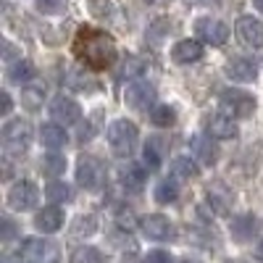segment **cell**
<instances>
[{
  "mask_svg": "<svg viewBox=\"0 0 263 263\" xmlns=\"http://www.w3.org/2000/svg\"><path fill=\"white\" fill-rule=\"evenodd\" d=\"M74 53L84 66L100 71V69H108V66L116 61V42L103 29L82 27L74 37Z\"/></svg>",
  "mask_w": 263,
  "mask_h": 263,
  "instance_id": "1",
  "label": "cell"
},
{
  "mask_svg": "<svg viewBox=\"0 0 263 263\" xmlns=\"http://www.w3.org/2000/svg\"><path fill=\"white\" fill-rule=\"evenodd\" d=\"M108 145H111L114 156L126 158L137 145V126L132 121H126V119L111 121V126H108Z\"/></svg>",
  "mask_w": 263,
  "mask_h": 263,
  "instance_id": "2",
  "label": "cell"
},
{
  "mask_svg": "<svg viewBox=\"0 0 263 263\" xmlns=\"http://www.w3.org/2000/svg\"><path fill=\"white\" fill-rule=\"evenodd\" d=\"M32 142V124L24 121V119H13L3 126V147L8 156H21L27 153Z\"/></svg>",
  "mask_w": 263,
  "mask_h": 263,
  "instance_id": "3",
  "label": "cell"
},
{
  "mask_svg": "<svg viewBox=\"0 0 263 263\" xmlns=\"http://www.w3.org/2000/svg\"><path fill=\"white\" fill-rule=\"evenodd\" d=\"M218 108L229 119H248L255 111V98L242 90H224L218 95Z\"/></svg>",
  "mask_w": 263,
  "mask_h": 263,
  "instance_id": "4",
  "label": "cell"
},
{
  "mask_svg": "<svg viewBox=\"0 0 263 263\" xmlns=\"http://www.w3.org/2000/svg\"><path fill=\"white\" fill-rule=\"evenodd\" d=\"M195 37H200V42H205V45H224V42L229 40V27L224 24V21L218 18H211V16H203L195 21Z\"/></svg>",
  "mask_w": 263,
  "mask_h": 263,
  "instance_id": "5",
  "label": "cell"
},
{
  "mask_svg": "<svg viewBox=\"0 0 263 263\" xmlns=\"http://www.w3.org/2000/svg\"><path fill=\"white\" fill-rule=\"evenodd\" d=\"M126 105L135 111H153L156 108V87L145 79H137L126 87Z\"/></svg>",
  "mask_w": 263,
  "mask_h": 263,
  "instance_id": "6",
  "label": "cell"
},
{
  "mask_svg": "<svg viewBox=\"0 0 263 263\" xmlns=\"http://www.w3.org/2000/svg\"><path fill=\"white\" fill-rule=\"evenodd\" d=\"M37 200H40V190H37L29 179L16 182V184L11 187V192H8V205H11L13 211H32V208L37 205Z\"/></svg>",
  "mask_w": 263,
  "mask_h": 263,
  "instance_id": "7",
  "label": "cell"
},
{
  "mask_svg": "<svg viewBox=\"0 0 263 263\" xmlns=\"http://www.w3.org/2000/svg\"><path fill=\"white\" fill-rule=\"evenodd\" d=\"M237 40L242 42L245 48H263V21L260 18H253V16H239L237 18Z\"/></svg>",
  "mask_w": 263,
  "mask_h": 263,
  "instance_id": "8",
  "label": "cell"
},
{
  "mask_svg": "<svg viewBox=\"0 0 263 263\" xmlns=\"http://www.w3.org/2000/svg\"><path fill=\"white\" fill-rule=\"evenodd\" d=\"M77 182L84 190H95L103 182V163L95 156H79L77 161Z\"/></svg>",
  "mask_w": 263,
  "mask_h": 263,
  "instance_id": "9",
  "label": "cell"
},
{
  "mask_svg": "<svg viewBox=\"0 0 263 263\" xmlns=\"http://www.w3.org/2000/svg\"><path fill=\"white\" fill-rule=\"evenodd\" d=\"M50 116H53V121L61 124V126H71V124H79V119H82V108H79L77 100L58 95V98L50 103Z\"/></svg>",
  "mask_w": 263,
  "mask_h": 263,
  "instance_id": "10",
  "label": "cell"
},
{
  "mask_svg": "<svg viewBox=\"0 0 263 263\" xmlns=\"http://www.w3.org/2000/svg\"><path fill=\"white\" fill-rule=\"evenodd\" d=\"M205 197H208V205L213 213L218 216H227L232 211V203H234V192L224 184V182H211L208 190H205Z\"/></svg>",
  "mask_w": 263,
  "mask_h": 263,
  "instance_id": "11",
  "label": "cell"
},
{
  "mask_svg": "<svg viewBox=\"0 0 263 263\" xmlns=\"http://www.w3.org/2000/svg\"><path fill=\"white\" fill-rule=\"evenodd\" d=\"M140 227H142V234L147 239H156V242H163V239H171L174 237V224L168 221L166 216H161V213L145 216L142 221H140Z\"/></svg>",
  "mask_w": 263,
  "mask_h": 263,
  "instance_id": "12",
  "label": "cell"
},
{
  "mask_svg": "<svg viewBox=\"0 0 263 263\" xmlns=\"http://www.w3.org/2000/svg\"><path fill=\"white\" fill-rule=\"evenodd\" d=\"M224 71L232 82H253L258 77V66L253 58H242V55H237L232 61H227L224 66Z\"/></svg>",
  "mask_w": 263,
  "mask_h": 263,
  "instance_id": "13",
  "label": "cell"
},
{
  "mask_svg": "<svg viewBox=\"0 0 263 263\" xmlns=\"http://www.w3.org/2000/svg\"><path fill=\"white\" fill-rule=\"evenodd\" d=\"M174 63H197L203 58V42L200 40H182L171 48Z\"/></svg>",
  "mask_w": 263,
  "mask_h": 263,
  "instance_id": "14",
  "label": "cell"
},
{
  "mask_svg": "<svg viewBox=\"0 0 263 263\" xmlns=\"http://www.w3.org/2000/svg\"><path fill=\"white\" fill-rule=\"evenodd\" d=\"M205 129H208V137H213V140H234V137H237V124H234V119H229V116H224V114L211 116L208 124H205Z\"/></svg>",
  "mask_w": 263,
  "mask_h": 263,
  "instance_id": "15",
  "label": "cell"
},
{
  "mask_svg": "<svg viewBox=\"0 0 263 263\" xmlns=\"http://www.w3.org/2000/svg\"><path fill=\"white\" fill-rule=\"evenodd\" d=\"M258 229H260V218H258V216H253V213L234 216V218H232V227H229L232 237H234V239H239V242H245V239H250Z\"/></svg>",
  "mask_w": 263,
  "mask_h": 263,
  "instance_id": "16",
  "label": "cell"
},
{
  "mask_svg": "<svg viewBox=\"0 0 263 263\" xmlns=\"http://www.w3.org/2000/svg\"><path fill=\"white\" fill-rule=\"evenodd\" d=\"M34 227L40 232H45V234H53L63 227V211L58 205H48V208H42L37 216H34Z\"/></svg>",
  "mask_w": 263,
  "mask_h": 263,
  "instance_id": "17",
  "label": "cell"
},
{
  "mask_svg": "<svg viewBox=\"0 0 263 263\" xmlns=\"http://www.w3.org/2000/svg\"><path fill=\"white\" fill-rule=\"evenodd\" d=\"M190 147H192V153H195V158L200 161V163H205V166H213L216 158H218V150H216V145L211 142V137L195 135V137H190Z\"/></svg>",
  "mask_w": 263,
  "mask_h": 263,
  "instance_id": "18",
  "label": "cell"
},
{
  "mask_svg": "<svg viewBox=\"0 0 263 263\" xmlns=\"http://www.w3.org/2000/svg\"><path fill=\"white\" fill-rule=\"evenodd\" d=\"M145 179H147L145 166H140V163H126V166H121V184H124L126 192H140L142 184H145Z\"/></svg>",
  "mask_w": 263,
  "mask_h": 263,
  "instance_id": "19",
  "label": "cell"
},
{
  "mask_svg": "<svg viewBox=\"0 0 263 263\" xmlns=\"http://www.w3.org/2000/svg\"><path fill=\"white\" fill-rule=\"evenodd\" d=\"M163 153H166V142L161 137H150L145 142V150H142V158L147 163L150 171H158L161 163H163Z\"/></svg>",
  "mask_w": 263,
  "mask_h": 263,
  "instance_id": "20",
  "label": "cell"
},
{
  "mask_svg": "<svg viewBox=\"0 0 263 263\" xmlns=\"http://www.w3.org/2000/svg\"><path fill=\"white\" fill-rule=\"evenodd\" d=\"M142 74H145V61L137 58V55H124L121 63H119V69H116V77H119L121 82H126V79H140Z\"/></svg>",
  "mask_w": 263,
  "mask_h": 263,
  "instance_id": "21",
  "label": "cell"
},
{
  "mask_svg": "<svg viewBox=\"0 0 263 263\" xmlns=\"http://www.w3.org/2000/svg\"><path fill=\"white\" fill-rule=\"evenodd\" d=\"M40 140H42V145H45L48 150H58V147H63L66 142H69V137H66V132H63L61 124H45L40 129Z\"/></svg>",
  "mask_w": 263,
  "mask_h": 263,
  "instance_id": "22",
  "label": "cell"
},
{
  "mask_svg": "<svg viewBox=\"0 0 263 263\" xmlns=\"http://www.w3.org/2000/svg\"><path fill=\"white\" fill-rule=\"evenodd\" d=\"M8 79L16 82V84H27L34 79V66L27 61V58H18L11 69H8Z\"/></svg>",
  "mask_w": 263,
  "mask_h": 263,
  "instance_id": "23",
  "label": "cell"
},
{
  "mask_svg": "<svg viewBox=\"0 0 263 263\" xmlns=\"http://www.w3.org/2000/svg\"><path fill=\"white\" fill-rule=\"evenodd\" d=\"M171 174H174V179H192V177H197V166H195L192 158L179 156L171 163Z\"/></svg>",
  "mask_w": 263,
  "mask_h": 263,
  "instance_id": "24",
  "label": "cell"
},
{
  "mask_svg": "<svg viewBox=\"0 0 263 263\" xmlns=\"http://www.w3.org/2000/svg\"><path fill=\"white\" fill-rule=\"evenodd\" d=\"M177 197H179V184H177V179H163L158 187H156V200L158 203H174V200H177Z\"/></svg>",
  "mask_w": 263,
  "mask_h": 263,
  "instance_id": "25",
  "label": "cell"
},
{
  "mask_svg": "<svg viewBox=\"0 0 263 263\" xmlns=\"http://www.w3.org/2000/svg\"><path fill=\"white\" fill-rule=\"evenodd\" d=\"M150 119H153L156 126H174V124H177V111L168 108V105H156L150 111Z\"/></svg>",
  "mask_w": 263,
  "mask_h": 263,
  "instance_id": "26",
  "label": "cell"
},
{
  "mask_svg": "<svg viewBox=\"0 0 263 263\" xmlns=\"http://www.w3.org/2000/svg\"><path fill=\"white\" fill-rule=\"evenodd\" d=\"M42 100H45V90H42V87H24V90H21V103H24L29 111L42 108Z\"/></svg>",
  "mask_w": 263,
  "mask_h": 263,
  "instance_id": "27",
  "label": "cell"
},
{
  "mask_svg": "<svg viewBox=\"0 0 263 263\" xmlns=\"http://www.w3.org/2000/svg\"><path fill=\"white\" fill-rule=\"evenodd\" d=\"M45 197L50 203H66L71 197V190H69V184H63V182H50L48 187H45Z\"/></svg>",
  "mask_w": 263,
  "mask_h": 263,
  "instance_id": "28",
  "label": "cell"
},
{
  "mask_svg": "<svg viewBox=\"0 0 263 263\" xmlns=\"http://www.w3.org/2000/svg\"><path fill=\"white\" fill-rule=\"evenodd\" d=\"M63 171H66V158L63 156H58V153L45 156V161H42V174H48V177H61Z\"/></svg>",
  "mask_w": 263,
  "mask_h": 263,
  "instance_id": "29",
  "label": "cell"
},
{
  "mask_svg": "<svg viewBox=\"0 0 263 263\" xmlns=\"http://www.w3.org/2000/svg\"><path fill=\"white\" fill-rule=\"evenodd\" d=\"M71 263H103V255L98 248H90V245H82L71 253Z\"/></svg>",
  "mask_w": 263,
  "mask_h": 263,
  "instance_id": "30",
  "label": "cell"
},
{
  "mask_svg": "<svg viewBox=\"0 0 263 263\" xmlns=\"http://www.w3.org/2000/svg\"><path fill=\"white\" fill-rule=\"evenodd\" d=\"M95 229H98L95 216H79L77 221H74V234H84V237H90V234H95Z\"/></svg>",
  "mask_w": 263,
  "mask_h": 263,
  "instance_id": "31",
  "label": "cell"
},
{
  "mask_svg": "<svg viewBox=\"0 0 263 263\" xmlns=\"http://www.w3.org/2000/svg\"><path fill=\"white\" fill-rule=\"evenodd\" d=\"M66 8V0H37V11L45 16H55Z\"/></svg>",
  "mask_w": 263,
  "mask_h": 263,
  "instance_id": "32",
  "label": "cell"
},
{
  "mask_svg": "<svg viewBox=\"0 0 263 263\" xmlns=\"http://www.w3.org/2000/svg\"><path fill=\"white\" fill-rule=\"evenodd\" d=\"M116 224L129 232V229L137 227V218H135V213H132L129 208H119V211H116Z\"/></svg>",
  "mask_w": 263,
  "mask_h": 263,
  "instance_id": "33",
  "label": "cell"
},
{
  "mask_svg": "<svg viewBox=\"0 0 263 263\" xmlns=\"http://www.w3.org/2000/svg\"><path fill=\"white\" fill-rule=\"evenodd\" d=\"M145 263H171V255L166 250H150L145 255Z\"/></svg>",
  "mask_w": 263,
  "mask_h": 263,
  "instance_id": "34",
  "label": "cell"
},
{
  "mask_svg": "<svg viewBox=\"0 0 263 263\" xmlns=\"http://www.w3.org/2000/svg\"><path fill=\"white\" fill-rule=\"evenodd\" d=\"M90 8H92L95 16H103V18H105V13H114V6H111V3H105V0H92Z\"/></svg>",
  "mask_w": 263,
  "mask_h": 263,
  "instance_id": "35",
  "label": "cell"
},
{
  "mask_svg": "<svg viewBox=\"0 0 263 263\" xmlns=\"http://www.w3.org/2000/svg\"><path fill=\"white\" fill-rule=\"evenodd\" d=\"M11 95L8 92H3V95H0V114H3V116H8L11 114Z\"/></svg>",
  "mask_w": 263,
  "mask_h": 263,
  "instance_id": "36",
  "label": "cell"
},
{
  "mask_svg": "<svg viewBox=\"0 0 263 263\" xmlns=\"http://www.w3.org/2000/svg\"><path fill=\"white\" fill-rule=\"evenodd\" d=\"M3 227H6V229H3V239H11V237H13V224L8 221V218H6V221H3Z\"/></svg>",
  "mask_w": 263,
  "mask_h": 263,
  "instance_id": "37",
  "label": "cell"
},
{
  "mask_svg": "<svg viewBox=\"0 0 263 263\" xmlns=\"http://www.w3.org/2000/svg\"><path fill=\"white\" fill-rule=\"evenodd\" d=\"M255 255H258V260H263V239H260L258 248H255Z\"/></svg>",
  "mask_w": 263,
  "mask_h": 263,
  "instance_id": "38",
  "label": "cell"
},
{
  "mask_svg": "<svg viewBox=\"0 0 263 263\" xmlns=\"http://www.w3.org/2000/svg\"><path fill=\"white\" fill-rule=\"evenodd\" d=\"M145 3H150V6H163V3H168V0H145Z\"/></svg>",
  "mask_w": 263,
  "mask_h": 263,
  "instance_id": "39",
  "label": "cell"
},
{
  "mask_svg": "<svg viewBox=\"0 0 263 263\" xmlns=\"http://www.w3.org/2000/svg\"><path fill=\"white\" fill-rule=\"evenodd\" d=\"M177 263H200L197 258H182V260H177Z\"/></svg>",
  "mask_w": 263,
  "mask_h": 263,
  "instance_id": "40",
  "label": "cell"
},
{
  "mask_svg": "<svg viewBox=\"0 0 263 263\" xmlns=\"http://www.w3.org/2000/svg\"><path fill=\"white\" fill-rule=\"evenodd\" d=\"M253 3H255V8H258V11L263 13V0H253Z\"/></svg>",
  "mask_w": 263,
  "mask_h": 263,
  "instance_id": "41",
  "label": "cell"
},
{
  "mask_svg": "<svg viewBox=\"0 0 263 263\" xmlns=\"http://www.w3.org/2000/svg\"><path fill=\"white\" fill-rule=\"evenodd\" d=\"M187 3H208V0H187Z\"/></svg>",
  "mask_w": 263,
  "mask_h": 263,
  "instance_id": "42",
  "label": "cell"
},
{
  "mask_svg": "<svg viewBox=\"0 0 263 263\" xmlns=\"http://www.w3.org/2000/svg\"><path fill=\"white\" fill-rule=\"evenodd\" d=\"M234 263H239V260H234Z\"/></svg>",
  "mask_w": 263,
  "mask_h": 263,
  "instance_id": "43",
  "label": "cell"
}]
</instances>
